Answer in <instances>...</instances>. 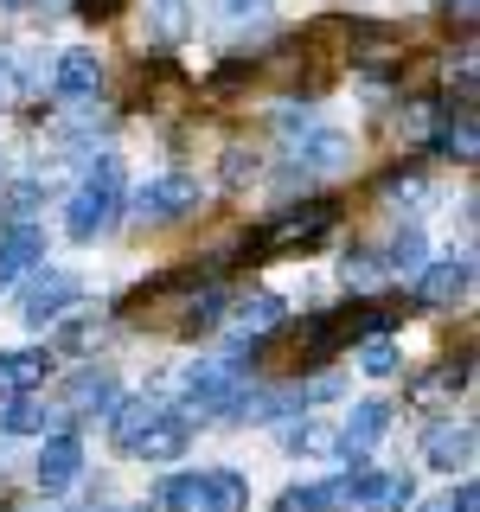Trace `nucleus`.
I'll list each match as a JSON object with an SVG mask.
<instances>
[{"label":"nucleus","mask_w":480,"mask_h":512,"mask_svg":"<svg viewBox=\"0 0 480 512\" xmlns=\"http://www.w3.org/2000/svg\"><path fill=\"white\" fill-rule=\"evenodd\" d=\"M333 224H340V199H308V205H295V212L269 218L263 231L244 244V256L250 263H269V256H288V250H314Z\"/></svg>","instance_id":"nucleus-1"},{"label":"nucleus","mask_w":480,"mask_h":512,"mask_svg":"<svg viewBox=\"0 0 480 512\" xmlns=\"http://www.w3.org/2000/svg\"><path fill=\"white\" fill-rule=\"evenodd\" d=\"M128 103H141V109H186V103H192V84H186V71H180L173 58H148V64L135 71Z\"/></svg>","instance_id":"nucleus-2"},{"label":"nucleus","mask_w":480,"mask_h":512,"mask_svg":"<svg viewBox=\"0 0 480 512\" xmlns=\"http://www.w3.org/2000/svg\"><path fill=\"white\" fill-rule=\"evenodd\" d=\"M192 205H199V186H192L186 173H167V180H154V186L135 192V218L141 224H180Z\"/></svg>","instance_id":"nucleus-3"},{"label":"nucleus","mask_w":480,"mask_h":512,"mask_svg":"<svg viewBox=\"0 0 480 512\" xmlns=\"http://www.w3.org/2000/svg\"><path fill=\"white\" fill-rule=\"evenodd\" d=\"M116 192H122V186L84 180V186L71 192V212H64V231H71L77 244H90L96 231H109V218H116Z\"/></svg>","instance_id":"nucleus-4"},{"label":"nucleus","mask_w":480,"mask_h":512,"mask_svg":"<svg viewBox=\"0 0 480 512\" xmlns=\"http://www.w3.org/2000/svg\"><path fill=\"white\" fill-rule=\"evenodd\" d=\"M346 500H359L365 512H397V506H410V500H416V480H410V474H372V468H352Z\"/></svg>","instance_id":"nucleus-5"},{"label":"nucleus","mask_w":480,"mask_h":512,"mask_svg":"<svg viewBox=\"0 0 480 512\" xmlns=\"http://www.w3.org/2000/svg\"><path fill=\"white\" fill-rule=\"evenodd\" d=\"M64 301H77V276H64V269H45V276H32V282H26L20 314L32 320V327H45V320H58V314H64Z\"/></svg>","instance_id":"nucleus-6"},{"label":"nucleus","mask_w":480,"mask_h":512,"mask_svg":"<svg viewBox=\"0 0 480 512\" xmlns=\"http://www.w3.org/2000/svg\"><path fill=\"white\" fill-rule=\"evenodd\" d=\"M186 436H192V416H186V410H160L154 423L135 436V455H141V461H173V455L186 448Z\"/></svg>","instance_id":"nucleus-7"},{"label":"nucleus","mask_w":480,"mask_h":512,"mask_svg":"<svg viewBox=\"0 0 480 512\" xmlns=\"http://www.w3.org/2000/svg\"><path fill=\"white\" fill-rule=\"evenodd\" d=\"M77 468H84V448H77V436H52L39 448V461H32V480H39L45 493H58V487H71Z\"/></svg>","instance_id":"nucleus-8"},{"label":"nucleus","mask_w":480,"mask_h":512,"mask_svg":"<svg viewBox=\"0 0 480 512\" xmlns=\"http://www.w3.org/2000/svg\"><path fill=\"white\" fill-rule=\"evenodd\" d=\"M116 397H122V384H116V372H96V365H90V372H77L71 378V391H64V410H71V416H96V410H116Z\"/></svg>","instance_id":"nucleus-9"},{"label":"nucleus","mask_w":480,"mask_h":512,"mask_svg":"<svg viewBox=\"0 0 480 512\" xmlns=\"http://www.w3.org/2000/svg\"><path fill=\"white\" fill-rule=\"evenodd\" d=\"M423 455H429V468H468L474 461V423H436L423 436Z\"/></svg>","instance_id":"nucleus-10"},{"label":"nucleus","mask_w":480,"mask_h":512,"mask_svg":"<svg viewBox=\"0 0 480 512\" xmlns=\"http://www.w3.org/2000/svg\"><path fill=\"white\" fill-rule=\"evenodd\" d=\"M416 276H423V308H455V301L468 295V282H474V263H468V256H455V263L416 269Z\"/></svg>","instance_id":"nucleus-11"},{"label":"nucleus","mask_w":480,"mask_h":512,"mask_svg":"<svg viewBox=\"0 0 480 512\" xmlns=\"http://www.w3.org/2000/svg\"><path fill=\"white\" fill-rule=\"evenodd\" d=\"M39 256H45V237L32 231V224H13V231L0 237V288H7V282H20L26 269L39 263Z\"/></svg>","instance_id":"nucleus-12"},{"label":"nucleus","mask_w":480,"mask_h":512,"mask_svg":"<svg viewBox=\"0 0 480 512\" xmlns=\"http://www.w3.org/2000/svg\"><path fill=\"white\" fill-rule=\"evenodd\" d=\"M384 429H391V404H352V416H346V429H340V448L346 455H365V448H372Z\"/></svg>","instance_id":"nucleus-13"},{"label":"nucleus","mask_w":480,"mask_h":512,"mask_svg":"<svg viewBox=\"0 0 480 512\" xmlns=\"http://www.w3.org/2000/svg\"><path fill=\"white\" fill-rule=\"evenodd\" d=\"M244 506H250V480L244 474L218 468V474L199 480V512H244Z\"/></svg>","instance_id":"nucleus-14"},{"label":"nucleus","mask_w":480,"mask_h":512,"mask_svg":"<svg viewBox=\"0 0 480 512\" xmlns=\"http://www.w3.org/2000/svg\"><path fill=\"white\" fill-rule=\"evenodd\" d=\"M45 423H58V429H71V410H45V404H32V397L20 391L13 397L7 410H0V429H7V436H39Z\"/></svg>","instance_id":"nucleus-15"},{"label":"nucleus","mask_w":480,"mask_h":512,"mask_svg":"<svg viewBox=\"0 0 480 512\" xmlns=\"http://www.w3.org/2000/svg\"><path fill=\"white\" fill-rule=\"evenodd\" d=\"M52 84L64 96H96V84H103V64H96V52H64L58 71H52Z\"/></svg>","instance_id":"nucleus-16"},{"label":"nucleus","mask_w":480,"mask_h":512,"mask_svg":"<svg viewBox=\"0 0 480 512\" xmlns=\"http://www.w3.org/2000/svg\"><path fill=\"white\" fill-rule=\"evenodd\" d=\"M340 506H352V500H346V480H320V487H288L282 500H276V512H340Z\"/></svg>","instance_id":"nucleus-17"},{"label":"nucleus","mask_w":480,"mask_h":512,"mask_svg":"<svg viewBox=\"0 0 480 512\" xmlns=\"http://www.w3.org/2000/svg\"><path fill=\"white\" fill-rule=\"evenodd\" d=\"M295 167L308 173V180H314V173H340V167H352V141L327 128V135H314V141H308V154H301Z\"/></svg>","instance_id":"nucleus-18"},{"label":"nucleus","mask_w":480,"mask_h":512,"mask_svg":"<svg viewBox=\"0 0 480 512\" xmlns=\"http://www.w3.org/2000/svg\"><path fill=\"white\" fill-rule=\"evenodd\" d=\"M45 365H52L45 352H0V391H13V397L32 391L45 378Z\"/></svg>","instance_id":"nucleus-19"},{"label":"nucleus","mask_w":480,"mask_h":512,"mask_svg":"<svg viewBox=\"0 0 480 512\" xmlns=\"http://www.w3.org/2000/svg\"><path fill=\"white\" fill-rule=\"evenodd\" d=\"M154 416H160L154 397H128V404L116 397V410H109V429H116V442H122V448H135V436L154 423Z\"/></svg>","instance_id":"nucleus-20"},{"label":"nucleus","mask_w":480,"mask_h":512,"mask_svg":"<svg viewBox=\"0 0 480 512\" xmlns=\"http://www.w3.org/2000/svg\"><path fill=\"white\" fill-rule=\"evenodd\" d=\"M468 378H474V365H468V359H442L436 372H423V378H416V404H436V397L461 391Z\"/></svg>","instance_id":"nucleus-21"},{"label":"nucleus","mask_w":480,"mask_h":512,"mask_svg":"<svg viewBox=\"0 0 480 512\" xmlns=\"http://www.w3.org/2000/svg\"><path fill=\"white\" fill-rule=\"evenodd\" d=\"M218 320H224V295H218V288H205V295H186L180 327H173V333H186V340H192V333H212Z\"/></svg>","instance_id":"nucleus-22"},{"label":"nucleus","mask_w":480,"mask_h":512,"mask_svg":"<svg viewBox=\"0 0 480 512\" xmlns=\"http://www.w3.org/2000/svg\"><path fill=\"white\" fill-rule=\"evenodd\" d=\"M250 77H256V58H250V52H237V58H224L218 71L205 77V96H212V103H224V96H231L237 84H250Z\"/></svg>","instance_id":"nucleus-23"},{"label":"nucleus","mask_w":480,"mask_h":512,"mask_svg":"<svg viewBox=\"0 0 480 512\" xmlns=\"http://www.w3.org/2000/svg\"><path fill=\"white\" fill-rule=\"evenodd\" d=\"M276 410H288L282 391H237L231 397V416H237V423H269Z\"/></svg>","instance_id":"nucleus-24"},{"label":"nucleus","mask_w":480,"mask_h":512,"mask_svg":"<svg viewBox=\"0 0 480 512\" xmlns=\"http://www.w3.org/2000/svg\"><path fill=\"white\" fill-rule=\"evenodd\" d=\"M384 269H391V276H416V269H423V231H397L391 250H384Z\"/></svg>","instance_id":"nucleus-25"},{"label":"nucleus","mask_w":480,"mask_h":512,"mask_svg":"<svg viewBox=\"0 0 480 512\" xmlns=\"http://www.w3.org/2000/svg\"><path fill=\"white\" fill-rule=\"evenodd\" d=\"M154 506L160 512H186V506H199V474H167L154 487Z\"/></svg>","instance_id":"nucleus-26"},{"label":"nucleus","mask_w":480,"mask_h":512,"mask_svg":"<svg viewBox=\"0 0 480 512\" xmlns=\"http://www.w3.org/2000/svg\"><path fill=\"white\" fill-rule=\"evenodd\" d=\"M237 314H244V327H250V333H269V327L282 320V301H276V295H250Z\"/></svg>","instance_id":"nucleus-27"},{"label":"nucleus","mask_w":480,"mask_h":512,"mask_svg":"<svg viewBox=\"0 0 480 512\" xmlns=\"http://www.w3.org/2000/svg\"><path fill=\"white\" fill-rule=\"evenodd\" d=\"M154 32H160V39H180V32H186V7H180V0H154Z\"/></svg>","instance_id":"nucleus-28"},{"label":"nucleus","mask_w":480,"mask_h":512,"mask_svg":"<svg viewBox=\"0 0 480 512\" xmlns=\"http://www.w3.org/2000/svg\"><path fill=\"white\" fill-rule=\"evenodd\" d=\"M359 365H365L372 378H391V372H397V346H391V340H372V346L359 352Z\"/></svg>","instance_id":"nucleus-29"},{"label":"nucleus","mask_w":480,"mask_h":512,"mask_svg":"<svg viewBox=\"0 0 480 512\" xmlns=\"http://www.w3.org/2000/svg\"><path fill=\"white\" fill-rule=\"evenodd\" d=\"M32 212H39V186H13L7 192V224H32Z\"/></svg>","instance_id":"nucleus-30"},{"label":"nucleus","mask_w":480,"mask_h":512,"mask_svg":"<svg viewBox=\"0 0 480 512\" xmlns=\"http://www.w3.org/2000/svg\"><path fill=\"white\" fill-rule=\"evenodd\" d=\"M288 436H295L301 448H314V455H333V448H340V436H333V429H314V423H301V429H288Z\"/></svg>","instance_id":"nucleus-31"},{"label":"nucleus","mask_w":480,"mask_h":512,"mask_svg":"<svg viewBox=\"0 0 480 512\" xmlns=\"http://www.w3.org/2000/svg\"><path fill=\"white\" fill-rule=\"evenodd\" d=\"M250 173H256V154H244V148H231V154H224V180H231V186H244Z\"/></svg>","instance_id":"nucleus-32"},{"label":"nucleus","mask_w":480,"mask_h":512,"mask_svg":"<svg viewBox=\"0 0 480 512\" xmlns=\"http://www.w3.org/2000/svg\"><path fill=\"white\" fill-rule=\"evenodd\" d=\"M429 512H474V480H461V487L448 493V500H436Z\"/></svg>","instance_id":"nucleus-33"},{"label":"nucleus","mask_w":480,"mask_h":512,"mask_svg":"<svg viewBox=\"0 0 480 512\" xmlns=\"http://www.w3.org/2000/svg\"><path fill=\"white\" fill-rule=\"evenodd\" d=\"M122 7H128V0H77V13H84V20H116Z\"/></svg>","instance_id":"nucleus-34"},{"label":"nucleus","mask_w":480,"mask_h":512,"mask_svg":"<svg viewBox=\"0 0 480 512\" xmlns=\"http://www.w3.org/2000/svg\"><path fill=\"white\" fill-rule=\"evenodd\" d=\"M340 391H346V384H340V378H333V372L308 384V397H314V404H327V397H340Z\"/></svg>","instance_id":"nucleus-35"},{"label":"nucleus","mask_w":480,"mask_h":512,"mask_svg":"<svg viewBox=\"0 0 480 512\" xmlns=\"http://www.w3.org/2000/svg\"><path fill=\"white\" fill-rule=\"evenodd\" d=\"M442 13H448V20H461V26H468V20H474V0H442Z\"/></svg>","instance_id":"nucleus-36"},{"label":"nucleus","mask_w":480,"mask_h":512,"mask_svg":"<svg viewBox=\"0 0 480 512\" xmlns=\"http://www.w3.org/2000/svg\"><path fill=\"white\" fill-rule=\"evenodd\" d=\"M269 0H218V13H263Z\"/></svg>","instance_id":"nucleus-37"},{"label":"nucleus","mask_w":480,"mask_h":512,"mask_svg":"<svg viewBox=\"0 0 480 512\" xmlns=\"http://www.w3.org/2000/svg\"><path fill=\"white\" fill-rule=\"evenodd\" d=\"M0 96H13V71H7V52H0Z\"/></svg>","instance_id":"nucleus-38"},{"label":"nucleus","mask_w":480,"mask_h":512,"mask_svg":"<svg viewBox=\"0 0 480 512\" xmlns=\"http://www.w3.org/2000/svg\"><path fill=\"white\" fill-rule=\"evenodd\" d=\"M0 7H7V13H13V7H26V0H0Z\"/></svg>","instance_id":"nucleus-39"},{"label":"nucleus","mask_w":480,"mask_h":512,"mask_svg":"<svg viewBox=\"0 0 480 512\" xmlns=\"http://www.w3.org/2000/svg\"><path fill=\"white\" fill-rule=\"evenodd\" d=\"M84 512H109V506H84Z\"/></svg>","instance_id":"nucleus-40"}]
</instances>
